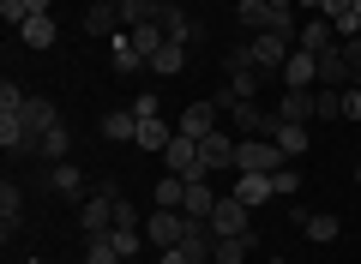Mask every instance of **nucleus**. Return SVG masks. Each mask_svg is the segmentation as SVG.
<instances>
[{
    "label": "nucleus",
    "mask_w": 361,
    "mask_h": 264,
    "mask_svg": "<svg viewBox=\"0 0 361 264\" xmlns=\"http://www.w3.org/2000/svg\"><path fill=\"white\" fill-rule=\"evenodd\" d=\"M193 216H187V210H163V204H157V210L151 216H145V240H151V246L157 252H169V246H180V240H187V234H193Z\"/></svg>",
    "instance_id": "nucleus-1"
},
{
    "label": "nucleus",
    "mask_w": 361,
    "mask_h": 264,
    "mask_svg": "<svg viewBox=\"0 0 361 264\" xmlns=\"http://www.w3.org/2000/svg\"><path fill=\"white\" fill-rule=\"evenodd\" d=\"M115 204H121V187H115V180H109L97 199L78 204V228H85V240H103L109 228H115Z\"/></svg>",
    "instance_id": "nucleus-2"
},
{
    "label": "nucleus",
    "mask_w": 361,
    "mask_h": 264,
    "mask_svg": "<svg viewBox=\"0 0 361 264\" xmlns=\"http://www.w3.org/2000/svg\"><path fill=\"white\" fill-rule=\"evenodd\" d=\"M205 228H211L217 240H241V234H253V210H247V204L235 199V192H223V199H217V210L205 216Z\"/></svg>",
    "instance_id": "nucleus-3"
},
{
    "label": "nucleus",
    "mask_w": 361,
    "mask_h": 264,
    "mask_svg": "<svg viewBox=\"0 0 361 264\" xmlns=\"http://www.w3.org/2000/svg\"><path fill=\"white\" fill-rule=\"evenodd\" d=\"M289 156L277 151L271 139H241V151H235V175H277Z\"/></svg>",
    "instance_id": "nucleus-4"
},
{
    "label": "nucleus",
    "mask_w": 361,
    "mask_h": 264,
    "mask_svg": "<svg viewBox=\"0 0 361 264\" xmlns=\"http://www.w3.org/2000/svg\"><path fill=\"white\" fill-rule=\"evenodd\" d=\"M163 168H169V175H180V180H199V175H211V168H205V156H199V139H187V132H175V139H169Z\"/></svg>",
    "instance_id": "nucleus-5"
},
{
    "label": "nucleus",
    "mask_w": 361,
    "mask_h": 264,
    "mask_svg": "<svg viewBox=\"0 0 361 264\" xmlns=\"http://www.w3.org/2000/svg\"><path fill=\"white\" fill-rule=\"evenodd\" d=\"M289 54H295V42L277 37V30H259V37H253V61H259V73H277V78H283Z\"/></svg>",
    "instance_id": "nucleus-6"
},
{
    "label": "nucleus",
    "mask_w": 361,
    "mask_h": 264,
    "mask_svg": "<svg viewBox=\"0 0 361 264\" xmlns=\"http://www.w3.org/2000/svg\"><path fill=\"white\" fill-rule=\"evenodd\" d=\"M259 139H271L277 151L289 156V163H295V156H307V126H301V120H283V114H271V126L259 132Z\"/></svg>",
    "instance_id": "nucleus-7"
},
{
    "label": "nucleus",
    "mask_w": 361,
    "mask_h": 264,
    "mask_svg": "<svg viewBox=\"0 0 361 264\" xmlns=\"http://www.w3.org/2000/svg\"><path fill=\"white\" fill-rule=\"evenodd\" d=\"M235 151H241V139H229L223 126L199 139V156H205V168H211V175H223V168H235Z\"/></svg>",
    "instance_id": "nucleus-8"
},
{
    "label": "nucleus",
    "mask_w": 361,
    "mask_h": 264,
    "mask_svg": "<svg viewBox=\"0 0 361 264\" xmlns=\"http://www.w3.org/2000/svg\"><path fill=\"white\" fill-rule=\"evenodd\" d=\"M121 0H90L85 6V37H121Z\"/></svg>",
    "instance_id": "nucleus-9"
},
{
    "label": "nucleus",
    "mask_w": 361,
    "mask_h": 264,
    "mask_svg": "<svg viewBox=\"0 0 361 264\" xmlns=\"http://www.w3.org/2000/svg\"><path fill=\"white\" fill-rule=\"evenodd\" d=\"M313 84H319V54L295 49V54H289V66H283V90H313Z\"/></svg>",
    "instance_id": "nucleus-10"
},
{
    "label": "nucleus",
    "mask_w": 361,
    "mask_h": 264,
    "mask_svg": "<svg viewBox=\"0 0 361 264\" xmlns=\"http://www.w3.org/2000/svg\"><path fill=\"white\" fill-rule=\"evenodd\" d=\"M217 114H223L217 102H187L175 132H187V139H205V132H217Z\"/></svg>",
    "instance_id": "nucleus-11"
},
{
    "label": "nucleus",
    "mask_w": 361,
    "mask_h": 264,
    "mask_svg": "<svg viewBox=\"0 0 361 264\" xmlns=\"http://www.w3.org/2000/svg\"><path fill=\"white\" fill-rule=\"evenodd\" d=\"M180 210L193 216V222H205V216L217 210V192H211V175H199V180H187V199H180Z\"/></svg>",
    "instance_id": "nucleus-12"
},
{
    "label": "nucleus",
    "mask_w": 361,
    "mask_h": 264,
    "mask_svg": "<svg viewBox=\"0 0 361 264\" xmlns=\"http://www.w3.org/2000/svg\"><path fill=\"white\" fill-rule=\"evenodd\" d=\"M295 49H307V54H325V49H337V30H331V18H319V13H313L307 25H301Z\"/></svg>",
    "instance_id": "nucleus-13"
},
{
    "label": "nucleus",
    "mask_w": 361,
    "mask_h": 264,
    "mask_svg": "<svg viewBox=\"0 0 361 264\" xmlns=\"http://www.w3.org/2000/svg\"><path fill=\"white\" fill-rule=\"evenodd\" d=\"M157 25H163V37H169V42H193V37H199V25H193L187 13H180L175 0H163V13H157Z\"/></svg>",
    "instance_id": "nucleus-14"
},
{
    "label": "nucleus",
    "mask_w": 361,
    "mask_h": 264,
    "mask_svg": "<svg viewBox=\"0 0 361 264\" xmlns=\"http://www.w3.org/2000/svg\"><path fill=\"white\" fill-rule=\"evenodd\" d=\"M223 114H229V120H235V132H247V139H259V132L271 126V114L259 108V102H229Z\"/></svg>",
    "instance_id": "nucleus-15"
},
{
    "label": "nucleus",
    "mask_w": 361,
    "mask_h": 264,
    "mask_svg": "<svg viewBox=\"0 0 361 264\" xmlns=\"http://www.w3.org/2000/svg\"><path fill=\"white\" fill-rule=\"evenodd\" d=\"M25 49H54V13H37V18H25V25L13 30Z\"/></svg>",
    "instance_id": "nucleus-16"
},
{
    "label": "nucleus",
    "mask_w": 361,
    "mask_h": 264,
    "mask_svg": "<svg viewBox=\"0 0 361 264\" xmlns=\"http://www.w3.org/2000/svg\"><path fill=\"white\" fill-rule=\"evenodd\" d=\"M319 84H331V90H349V84H355V73H349L343 49H325V54H319Z\"/></svg>",
    "instance_id": "nucleus-17"
},
{
    "label": "nucleus",
    "mask_w": 361,
    "mask_h": 264,
    "mask_svg": "<svg viewBox=\"0 0 361 264\" xmlns=\"http://www.w3.org/2000/svg\"><path fill=\"white\" fill-rule=\"evenodd\" d=\"M109 61H115V73H139V66H151L139 54V42L127 37V30H121V37H109Z\"/></svg>",
    "instance_id": "nucleus-18"
},
{
    "label": "nucleus",
    "mask_w": 361,
    "mask_h": 264,
    "mask_svg": "<svg viewBox=\"0 0 361 264\" xmlns=\"http://www.w3.org/2000/svg\"><path fill=\"white\" fill-rule=\"evenodd\" d=\"M103 139H109V144H133V139H139V114H133V108L103 114Z\"/></svg>",
    "instance_id": "nucleus-19"
},
{
    "label": "nucleus",
    "mask_w": 361,
    "mask_h": 264,
    "mask_svg": "<svg viewBox=\"0 0 361 264\" xmlns=\"http://www.w3.org/2000/svg\"><path fill=\"white\" fill-rule=\"evenodd\" d=\"M301 234H307L313 246H331V240L343 234V222H337L331 210H313V216H301Z\"/></svg>",
    "instance_id": "nucleus-20"
},
{
    "label": "nucleus",
    "mask_w": 361,
    "mask_h": 264,
    "mask_svg": "<svg viewBox=\"0 0 361 264\" xmlns=\"http://www.w3.org/2000/svg\"><path fill=\"white\" fill-rule=\"evenodd\" d=\"M235 199H241L247 210L271 204V199H277V192H271V175H241V180H235Z\"/></svg>",
    "instance_id": "nucleus-21"
},
{
    "label": "nucleus",
    "mask_w": 361,
    "mask_h": 264,
    "mask_svg": "<svg viewBox=\"0 0 361 264\" xmlns=\"http://www.w3.org/2000/svg\"><path fill=\"white\" fill-rule=\"evenodd\" d=\"M18 216H25V187H18V180H6V187H0V222H6V240H13Z\"/></svg>",
    "instance_id": "nucleus-22"
},
{
    "label": "nucleus",
    "mask_w": 361,
    "mask_h": 264,
    "mask_svg": "<svg viewBox=\"0 0 361 264\" xmlns=\"http://www.w3.org/2000/svg\"><path fill=\"white\" fill-rule=\"evenodd\" d=\"M180 66H187V42H163V49L151 54V73L157 78H175Z\"/></svg>",
    "instance_id": "nucleus-23"
},
{
    "label": "nucleus",
    "mask_w": 361,
    "mask_h": 264,
    "mask_svg": "<svg viewBox=\"0 0 361 264\" xmlns=\"http://www.w3.org/2000/svg\"><path fill=\"white\" fill-rule=\"evenodd\" d=\"M49 187L61 192V199H78V192H85V175H78V163H54V168H49Z\"/></svg>",
    "instance_id": "nucleus-24"
},
{
    "label": "nucleus",
    "mask_w": 361,
    "mask_h": 264,
    "mask_svg": "<svg viewBox=\"0 0 361 264\" xmlns=\"http://www.w3.org/2000/svg\"><path fill=\"white\" fill-rule=\"evenodd\" d=\"M277 114H283V120H301V126H307V120H313V90H283Z\"/></svg>",
    "instance_id": "nucleus-25"
},
{
    "label": "nucleus",
    "mask_w": 361,
    "mask_h": 264,
    "mask_svg": "<svg viewBox=\"0 0 361 264\" xmlns=\"http://www.w3.org/2000/svg\"><path fill=\"white\" fill-rule=\"evenodd\" d=\"M169 139H175V132H169L163 120H139V139H133V144H139V151H151V156H163Z\"/></svg>",
    "instance_id": "nucleus-26"
},
{
    "label": "nucleus",
    "mask_w": 361,
    "mask_h": 264,
    "mask_svg": "<svg viewBox=\"0 0 361 264\" xmlns=\"http://www.w3.org/2000/svg\"><path fill=\"white\" fill-rule=\"evenodd\" d=\"M66 151H73V132H66V120H61V126L49 132V139H42V163H73Z\"/></svg>",
    "instance_id": "nucleus-27"
},
{
    "label": "nucleus",
    "mask_w": 361,
    "mask_h": 264,
    "mask_svg": "<svg viewBox=\"0 0 361 264\" xmlns=\"http://www.w3.org/2000/svg\"><path fill=\"white\" fill-rule=\"evenodd\" d=\"M337 114H343V90L319 84V90H313V120H337Z\"/></svg>",
    "instance_id": "nucleus-28"
},
{
    "label": "nucleus",
    "mask_w": 361,
    "mask_h": 264,
    "mask_svg": "<svg viewBox=\"0 0 361 264\" xmlns=\"http://www.w3.org/2000/svg\"><path fill=\"white\" fill-rule=\"evenodd\" d=\"M109 240H115L121 258H139L145 252V228H109Z\"/></svg>",
    "instance_id": "nucleus-29"
},
{
    "label": "nucleus",
    "mask_w": 361,
    "mask_h": 264,
    "mask_svg": "<svg viewBox=\"0 0 361 264\" xmlns=\"http://www.w3.org/2000/svg\"><path fill=\"white\" fill-rule=\"evenodd\" d=\"M223 73H259V61H253V42H235V49L223 54Z\"/></svg>",
    "instance_id": "nucleus-30"
},
{
    "label": "nucleus",
    "mask_w": 361,
    "mask_h": 264,
    "mask_svg": "<svg viewBox=\"0 0 361 264\" xmlns=\"http://www.w3.org/2000/svg\"><path fill=\"white\" fill-rule=\"evenodd\" d=\"M25 102H30V90L18 84V78H6V84H0V114H25Z\"/></svg>",
    "instance_id": "nucleus-31"
},
{
    "label": "nucleus",
    "mask_w": 361,
    "mask_h": 264,
    "mask_svg": "<svg viewBox=\"0 0 361 264\" xmlns=\"http://www.w3.org/2000/svg\"><path fill=\"white\" fill-rule=\"evenodd\" d=\"M127 37L139 42V54H145V61H151V54H157V49L169 42V37H163V25H139V30H127Z\"/></svg>",
    "instance_id": "nucleus-32"
},
{
    "label": "nucleus",
    "mask_w": 361,
    "mask_h": 264,
    "mask_svg": "<svg viewBox=\"0 0 361 264\" xmlns=\"http://www.w3.org/2000/svg\"><path fill=\"white\" fill-rule=\"evenodd\" d=\"M247 240H253V234H241V240H217L211 264H247Z\"/></svg>",
    "instance_id": "nucleus-33"
},
{
    "label": "nucleus",
    "mask_w": 361,
    "mask_h": 264,
    "mask_svg": "<svg viewBox=\"0 0 361 264\" xmlns=\"http://www.w3.org/2000/svg\"><path fill=\"white\" fill-rule=\"evenodd\" d=\"M85 264H127V258H121V252H115V240H90V246H85Z\"/></svg>",
    "instance_id": "nucleus-34"
},
{
    "label": "nucleus",
    "mask_w": 361,
    "mask_h": 264,
    "mask_svg": "<svg viewBox=\"0 0 361 264\" xmlns=\"http://www.w3.org/2000/svg\"><path fill=\"white\" fill-rule=\"evenodd\" d=\"M295 187H301L295 163H283V168H277V175H271V192H277V199H295Z\"/></svg>",
    "instance_id": "nucleus-35"
},
{
    "label": "nucleus",
    "mask_w": 361,
    "mask_h": 264,
    "mask_svg": "<svg viewBox=\"0 0 361 264\" xmlns=\"http://www.w3.org/2000/svg\"><path fill=\"white\" fill-rule=\"evenodd\" d=\"M0 18H6V25H25V18H30V0H0Z\"/></svg>",
    "instance_id": "nucleus-36"
},
{
    "label": "nucleus",
    "mask_w": 361,
    "mask_h": 264,
    "mask_svg": "<svg viewBox=\"0 0 361 264\" xmlns=\"http://www.w3.org/2000/svg\"><path fill=\"white\" fill-rule=\"evenodd\" d=\"M337 49H343L349 73H355V84H361V37H343V42H337Z\"/></svg>",
    "instance_id": "nucleus-37"
},
{
    "label": "nucleus",
    "mask_w": 361,
    "mask_h": 264,
    "mask_svg": "<svg viewBox=\"0 0 361 264\" xmlns=\"http://www.w3.org/2000/svg\"><path fill=\"white\" fill-rule=\"evenodd\" d=\"M115 228H145V216H139V210H133V204H127V199H121V204H115Z\"/></svg>",
    "instance_id": "nucleus-38"
},
{
    "label": "nucleus",
    "mask_w": 361,
    "mask_h": 264,
    "mask_svg": "<svg viewBox=\"0 0 361 264\" xmlns=\"http://www.w3.org/2000/svg\"><path fill=\"white\" fill-rule=\"evenodd\" d=\"M133 114H139V120H163V114H157V96H139V102H133Z\"/></svg>",
    "instance_id": "nucleus-39"
},
{
    "label": "nucleus",
    "mask_w": 361,
    "mask_h": 264,
    "mask_svg": "<svg viewBox=\"0 0 361 264\" xmlns=\"http://www.w3.org/2000/svg\"><path fill=\"white\" fill-rule=\"evenodd\" d=\"M343 114H349V120H361V90H343Z\"/></svg>",
    "instance_id": "nucleus-40"
},
{
    "label": "nucleus",
    "mask_w": 361,
    "mask_h": 264,
    "mask_svg": "<svg viewBox=\"0 0 361 264\" xmlns=\"http://www.w3.org/2000/svg\"><path fill=\"white\" fill-rule=\"evenodd\" d=\"M271 13H295V0H271Z\"/></svg>",
    "instance_id": "nucleus-41"
},
{
    "label": "nucleus",
    "mask_w": 361,
    "mask_h": 264,
    "mask_svg": "<svg viewBox=\"0 0 361 264\" xmlns=\"http://www.w3.org/2000/svg\"><path fill=\"white\" fill-rule=\"evenodd\" d=\"M301 13H325V0H301Z\"/></svg>",
    "instance_id": "nucleus-42"
},
{
    "label": "nucleus",
    "mask_w": 361,
    "mask_h": 264,
    "mask_svg": "<svg viewBox=\"0 0 361 264\" xmlns=\"http://www.w3.org/2000/svg\"><path fill=\"white\" fill-rule=\"evenodd\" d=\"M355 187H361V163H355Z\"/></svg>",
    "instance_id": "nucleus-43"
},
{
    "label": "nucleus",
    "mask_w": 361,
    "mask_h": 264,
    "mask_svg": "<svg viewBox=\"0 0 361 264\" xmlns=\"http://www.w3.org/2000/svg\"><path fill=\"white\" fill-rule=\"evenodd\" d=\"M37 264H61V258H37Z\"/></svg>",
    "instance_id": "nucleus-44"
},
{
    "label": "nucleus",
    "mask_w": 361,
    "mask_h": 264,
    "mask_svg": "<svg viewBox=\"0 0 361 264\" xmlns=\"http://www.w3.org/2000/svg\"><path fill=\"white\" fill-rule=\"evenodd\" d=\"M271 264H289V258H271Z\"/></svg>",
    "instance_id": "nucleus-45"
},
{
    "label": "nucleus",
    "mask_w": 361,
    "mask_h": 264,
    "mask_svg": "<svg viewBox=\"0 0 361 264\" xmlns=\"http://www.w3.org/2000/svg\"><path fill=\"white\" fill-rule=\"evenodd\" d=\"M355 13H361V0H355Z\"/></svg>",
    "instance_id": "nucleus-46"
}]
</instances>
